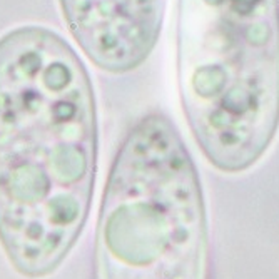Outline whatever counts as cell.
I'll return each mask as SVG.
<instances>
[{"mask_svg": "<svg viewBox=\"0 0 279 279\" xmlns=\"http://www.w3.org/2000/svg\"><path fill=\"white\" fill-rule=\"evenodd\" d=\"M72 37L99 69L139 67L156 47L166 0H59Z\"/></svg>", "mask_w": 279, "mask_h": 279, "instance_id": "cell-4", "label": "cell"}, {"mask_svg": "<svg viewBox=\"0 0 279 279\" xmlns=\"http://www.w3.org/2000/svg\"><path fill=\"white\" fill-rule=\"evenodd\" d=\"M177 82L207 161L254 166L279 127V0H179Z\"/></svg>", "mask_w": 279, "mask_h": 279, "instance_id": "cell-2", "label": "cell"}, {"mask_svg": "<svg viewBox=\"0 0 279 279\" xmlns=\"http://www.w3.org/2000/svg\"><path fill=\"white\" fill-rule=\"evenodd\" d=\"M100 279H206L201 184L179 131L162 114L131 129L100 212Z\"/></svg>", "mask_w": 279, "mask_h": 279, "instance_id": "cell-3", "label": "cell"}, {"mask_svg": "<svg viewBox=\"0 0 279 279\" xmlns=\"http://www.w3.org/2000/svg\"><path fill=\"white\" fill-rule=\"evenodd\" d=\"M97 166L94 89L77 52L41 25L0 37V239L44 276L87 219Z\"/></svg>", "mask_w": 279, "mask_h": 279, "instance_id": "cell-1", "label": "cell"}]
</instances>
